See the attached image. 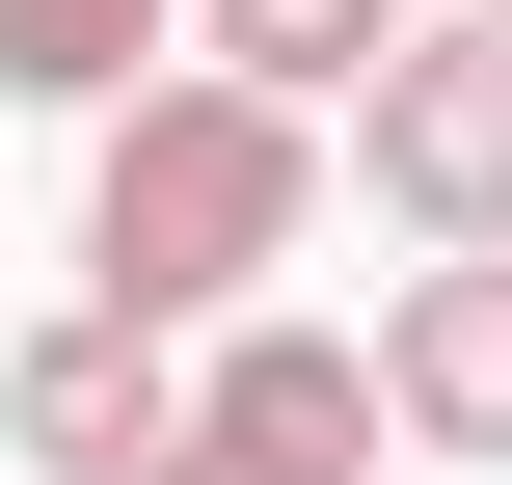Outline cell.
Returning a JSON list of instances; mask_svg holds the SVG:
<instances>
[{"instance_id":"cell-6","label":"cell","mask_w":512,"mask_h":485,"mask_svg":"<svg viewBox=\"0 0 512 485\" xmlns=\"http://www.w3.org/2000/svg\"><path fill=\"white\" fill-rule=\"evenodd\" d=\"M405 27H432V0H189V54H216V81H270V108H351Z\"/></svg>"},{"instance_id":"cell-9","label":"cell","mask_w":512,"mask_h":485,"mask_svg":"<svg viewBox=\"0 0 512 485\" xmlns=\"http://www.w3.org/2000/svg\"><path fill=\"white\" fill-rule=\"evenodd\" d=\"M432 27H512V0H432Z\"/></svg>"},{"instance_id":"cell-4","label":"cell","mask_w":512,"mask_h":485,"mask_svg":"<svg viewBox=\"0 0 512 485\" xmlns=\"http://www.w3.org/2000/svg\"><path fill=\"white\" fill-rule=\"evenodd\" d=\"M0 432H27V485H162L189 459V351H162L135 297H81V324L0 351Z\"/></svg>"},{"instance_id":"cell-3","label":"cell","mask_w":512,"mask_h":485,"mask_svg":"<svg viewBox=\"0 0 512 485\" xmlns=\"http://www.w3.org/2000/svg\"><path fill=\"white\" fill-rule=\"evenodd\" d=\"M189 459H270V485H378V459H405V405H378V351H351V324H270V297H243V324L189 351Z\"/></svg>"},{"instance_id":"cell-5","label":"cell","mask_w":512,"mask_h":485,"mask_svg":"<svg viewBox=\"0 0 512 485\" xmlns=\"http://www.w3.org/2000/svg\"><path fill=\"white\" fill-rule=\"evenodd\" d=\"M378 405H405V459H512V243H432V270H405Z\"/></svg>"},{"instance_id":"cell-1","label":"cell","mask_w":512,"mask_h":485,"mask_svg":"<svg viewBox=\"0 0 512 485\" xmlns=\"http://www.w3.org/2000/svg\"><path fill=\"white\" fill-rule=\"evenodd\" d=\"M297 216H324V108H270V81H135L108 135H81V297H135L162 351H216L270 270H297Z\"/></svg>"},{"instance_id":"cell-2","label":"cell","mask_w":512,"mask_h":485,"mask_svg":"<svg viewBox=\"0 0 512 485\" xmlns=\"http://www.w3.org/2000/svg\"><path fill=\"white\" fill-rule=\"evenodd\" d=\"M351 189L405 243H512V27H405L351 81Z\"/></svg>"},{"instance_id":"cell-7","label":"cell","mask_w":512,"mask_h":485,"mask_svg":"<svg viewBox=\"0 0 512 485\" xmlns=\"http://www.w3.org/2000/svg\"><path fill=\"white\" fill-rule=\"evenodd\" d=\"M135 54H189V0H0V108H135Z\"/></svg>"},{"instance_id":"cell-8","label":"cell","mask_w":512,"mask_h":485,"mask_svg":"<svg viewBox=\"0 0 512 485\" xmlns=\"http://www.w3.org/2000/svg\"><path fill=\"white\" fill-rule=\"evenodd\" d=\"M162 485H270V459H162Z\"/></svg>"}]
</instances>
